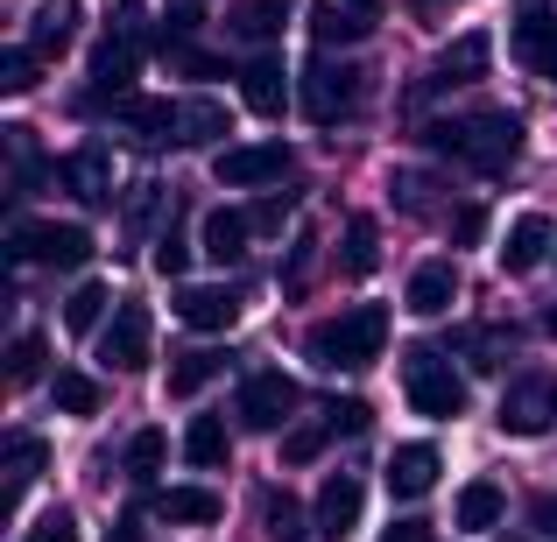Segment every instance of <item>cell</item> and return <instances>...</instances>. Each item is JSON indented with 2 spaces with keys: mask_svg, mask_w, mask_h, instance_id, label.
I'll use <instances>...</instances> for the list:
<instances>
[{
  "mask_svg": "<svg viewBox=\"0 0 557 542\" xmlns=\"http://www.w3.org/2000/svg\"><path fill=\"white\" fill-rule=\"evenodd\" d=\"M297 402H304V388L283 374V366H255V374L240 380V402H233V416L247 423V430H283L289 416H297Z\"/></svg>",
  "mask_w": 557,
  "mask_h": 542,
  "instance_id": "277c9868",
  "label": "cell"
},
{
  "mask_svg": "<svg viewBox=\"0 0 557 542\" xmlns=\"http://www.w3.org/2000/svg\"><path fill=\"white\" fill-rule=\"evenodd\" d=\"M550 247H557V226H550L544 212H522L516 226H508L502 268H508V275H530V268H544V261H550Z\"/></svg>",
  "mask_w": 557,
  "mask_h": 542,
  "instance_id": "9a60e30c",
  "label": "cell"
},
{
  "mask_svg": "<svg viewBox=\"0 0 557 542\" xmlns=\"http://www.w3.org/2000/svg\"><path fill=\"white\" fill-rule=\"evenodd\" d=\"M368 28H374V22H360V14L339 8V0H318V8H311V36H318V42H360Z\"/></svg>",
  "mask_w": 557,
  "mask_h": 542,
  "instance_id": "f1b7e54d",
  "label": "cell"
},
{
  "mask_svg": "<svg viewBox=\"0 0 557 542\" xmlns=\"http://www.w3.org/2000/svg\"><path fill=\"white\" fill-rule=\"evenodd\" d=\"M170 56H177V64L190 71V78H219V56H205V50H190V42H163Z\"/></svg>",
  "mask_w": 557,
  "mask_h": 542,
  "instance_id": "ee69618b",
  "label": "cell"
},
{
  "mask_svg": "<svg viewBox=\"0 0 557 542\" xmlns=\"http://www.w3.org/2000/svg\"><path fill=\"white\" fill-rule=\"evenodd\" d=\"M381 542H431V529H423V521H395V529L381 535Z\"/></svg>",
  "mask_w": 557,
  "mask_h": 542,
  "instance_id": "681fc988",
  "label": "cell"
},
{
  "mask_svg": "<svg viewBox=\"0 0 557 542\" xmlns=\"http://www.w3.org/2000/svg\"><path fill=\"white\" fill-rule=\"evenodd\" d=\"M177 317L190 331H233L240 297H233V289H177Z\"/></svg>",
  "mask_w": 557,
  "mask_h": 542,
  "instance_id": "ffe728a7",
  "label": "cell"
},
{
  "mask_svg": "<svg viewBox=\"0 0 557 542\" xmlns=\"http://www.w3.org/2000/svg\"><path fill=\"white\" fill-rule=\"evenodd\" d=\"M240 99H247V113H269V121H275V113L289 106V71H283V56H269V50L247 56V64H240Z\"/></svg>",
  "mask_w": 557,
  "mask_h": 542,
  "instance_id": "5bb4252c",
  "label": "cell"
},
{
  "mask_svg": "<svg viewBox=\"0 0 557 542\" xmlns=\"http://www.w3.org/2000/svg\"><path fill=\"white\" fill-rule=\"evenodd\" d=\"M325 430H332V437H339V430L360 437V430H368V402H332V408H325Z\"/></svg>",
  "mask_w": 557,
  "mask_h": 542,
  "instance_id": "b9f144b4",
  "label": "cell"
},
{
  "mask_svg": "<svg viewBox=\"0 0 557 542\" xmlns=\"http://www.w3.org/2000/svg\"><path fill=\"white\" fill-rule=\"evenodd\" d=\"M325 437H332L325 423H297V430L283 437V465H311L318 451H325Z\"/></svg>",
  "mask_w": 557,
  "mask_h": 542,
  "instance_id": "8d00e7d4",
  "label": "cell"
},
{
  "mask_svg": "<svg viewBox=\"0 0 557 542\" xmlns=\"http://www.w3.org/2000/svg\"><path fill=\"white\" fill-rule=\"evenodd\" d=\"M8 254L14 261H42V268H85V261H92V232L85 226H57V218H14L8 226Z\"/></svg>",
  "mask_w": 557,
  "mask_h": 542,
  "instance_id": "3957f363",
  "label": "cell"
},
{
  "mask_svg": "<svg viewBox=\"0 0 557 542\" xmlns=\"http://www.w3.org/2000/svg\"><path fill=\"white\" fill-rule=\"evenodd\" d=\"M431 487H437V451H431V444H395V458H388V493H395V501H423Z\"/></svg>",
  "mask_w": 557,
  "mask_h": 542,
  "instance_id": "d6986e66",
  "label": "cell"
},
{
  "mask_svg": "<svg viewBox=\"0 0 557 542\" xmlns=\"http://www.w3.org/2000/svg\"><path fill=\"white\" fill-rule=\"evenodd\" d=\"M423 149H431V155H459V163H466V121H431V127H423Z\"/></svg>",
  "mask_w": 557,
  "mask_h": 542,
  "instance_id": "f35d334b",
  "label": "cell"
},
{
  "mask_svg": "<svg viewBox=\"0 0 557 542\" xmlns=\"http://www.w3.org/2000/svg\"><path fill=\"white\" fill-rule=\"evenodd\" d=\"M22 542H78V521H71L64 507H50V515H42V521H36V529H28Z\"/></svg>",
  "mask_w": 557,
  "mask_h": 542,
  "instance_id": "60d3db41",
  "label": "cell"
},
{
  "mask_svg": "<svg viewBox=\"0 0 557 542\" xmlns=\"http://www.w3.org/2000/svg\"><path fill=\"white\" fill-rule=\"evenodd\" d=\"M550 416H557V374H522L502 394V430L508 437H544Z\"/></svg>",
  "mask_w": 557,
  "mask_h": 542,
  "instance_id": "ba28073f",
  "label": "cell"
},
{
  "mask_svg": "<svg viewBox=\"0 0 557 542\" xmlns=\"http://www.w3.org/2000/svg\"><path fill=\"white\" fill-rule=\"evenodd\" d=\"M36 374H42V331H22L8 345V388H28Z\"/></svg>",
  "mask_w": 557,
  "mask_h": 542,
  "instance_id": "e575fe53",
  "label": "cell"
},
{
  "mask_svg": "<svg viewBox=\"0 0 557 542\" xmlns=\"http://www.w3.org/2000/svg\"><path fill=\"white\" fill-rule=\"evenodd\" d=\"M487 64H494V36H487V28H466L459 42L437 50L431 85H473V78H487Z\"/></svg>",
  "mask_w": 557,
  "mask_h": 542,
  "instance_id": "4fadbf2b",
  "label": "cell"
},
{
  "mask_svg": "<svg viewBox=\"0 0 557 542\" xmlns=\"http://www.w3.org/2000/svg\"><path fill=\"white\" fill-rule=\"evenodd\" d=\"M403 380H409V408L431 423H451L466 416V380L451 374V360H437L431 345H409L403 353Z\"/></svg>",
  "mask_w": 557,
  "mask_h": 542,
  "instance_id": "7a4b0ae2",
  "label": "cell"
},
{
  "mask_svg": "<svg viewBox=\"0 0 557 542\" xmlns=\"http://www.w3.org/2000/svg\"><path fill=\"white\" fill-rule=\"evenodd\" d=\"M50 394H57V408H64V416H99V380L92 374H57Z\"/></svg>",
  "mask_w": 557,
  "mask_h": 542,
  "instance_id": "d6a6232c",
  "label": "cell"
},
{
  "mask_svg": "<svg viewBox=\"0 0 557 542\" xmlns=\"http://www.w3.org/2000/svg\"><path fill=\"white\" fill-rule=\"evenodd\" d=\"M530 521H536V535H557V493H536V501H530Z\"/></svg>",
  "mask_w": 557,
  "mask_h": 542,
  "instance_id": "7dc6e473",
  "label": "cell"
},
{
  "mask_svg": "<svg viewBox=\"0 0 557 542\" xmlns=\"http://www.w3.org/2000/svg\"><path fill=\"white\" fill-rule=\"evenodd\" d=\"M409 311L417 317H445L451 303H459V268H451V261H423L417 275H409Z\"/></svg>",
  "mask_w": 557,
  "mask_h": 542,
  "instance_id": "ac0fdd59",
  "label": "cell"
},
{
  "mask_svg": "<svg viewBox=\"0 0 557 542\" xmlns=\"http://www.w3.org/2000/svg\"><path fill=\"white\" fill-rule=\"evenodd\" d=\"M480 232H487V212H480V204H459V212H451V240H459V247H473Z\"/></svg>",
  "mask_w": 557,
  "mask_h": 542,
  "instance_id": "7bdbcfd3",
  "label": "cell"
},
{
  "mask_svg": "<svg viewBox=\"0 0 557 542\" xmlns=\"http://www.w3.org/2000/svg\"><path fill=\"white\" fill-rule=\"evenodd\" d=\"M261 521H269L275 542H297L304 535V515H297V501H289V493H269V501H261Z\"/></svg>",
  "mask_w": 557,
  "mask_h": 542,
  "instance_id": "d590c367",
  "label": "cell"
},
{
  "mask_svg": "<svg viewBox=\"0 0 557 542\" xmlns=\"http://www.w3.org/2000/svg\"><path fill=\"white\" fill-rule=\"evenodd\" d=\"M163 458H170L163 430H135V437H127V479H156V472H163Z\"/></svg>",
  "mask_w": 557,
  "mask_h": 542,
  "instance_id": "836d02e7",
  "label": "cell"
},
{
  "mask_svg": "<svg viewBox=\"0 0 557 542\" xmlns=\"http://www.w3.org/2000/svg\"><path fill=\"white\" fill-rule=\"evenodd\" d=\"M42 458H50V444H42V437H14V444H8V515L22 507V493L36 487Z\"/></svg>",
  "mask_w": 557,
  "mask_h": 542,
  "instance_id": "83f0119b",
  "label": "cell"
},
{
  "mask_svg": "<svg viewBox=\"0 0 557 542\" xmlns=\"http://www.w3.org/2000/svg\"><path fill=\"white\" fill-rule=\"evenodd\" d=\"M381 345H388V311H381V303H354V311H339V317H325V325H311L304 353L339 374V366H374Z\"/></svg>",
  "mask_w": 557,
  "mask_h": 542,
  "instance_id": "6da1fadb",
  "label": "cell"
},
{
  "mask_svg": "<svg viewBox=\"0 0 557 542\" xmlns=\"http://www.w3.org/2000/svg\"><path fill=\"white\" fill-rule=\"evenodd\" d=\"M219 374H226V353H212V345H190V353L170 360L163 394H170V402H190V394H198L205 380H219Z\"/></svg>",
  "mask_w": 557,
  "mask_h": 542,
  "instance_id": "44dd1931",
  "label": "cell"
},
{
  "mask_svg": "<svg viewBox=\"0 0 557 542\" xmlns=\"http://www.w3.org/2000/svg\"><path fill=\"white\" fill-rule=\"evenodd\" d=\"M156 515L205 529V521H219V493H205V487H163V493H156Z\"/></svg>",
  "mask_w": 557,
  "mask_h": 542,
  "instance_id": "4316f807",
  "label": "cell"
},
{
  "mask_svg": "<svg viewBox=\"0 0 557 542\" xmlns=\"http://www.w3.org/2000/svg\"><path fill=\"white\" fill-rule=\"evenodd\" d=\"M107 282H78L71 289V303H64V331H99V317H107Z\"/></svg>",
  "mask_w": 557,
  "mask_h": 542,
  "instance_id": "4dcf8cb0",
  "label": "cell"
},
{
  "mask_svg": "<svg viewBox=\"0 0 557 542\" xmlns=\"http://www.w3.org/2000/svg\"><path fill=\"white\" fill-rule=\"evenodd\" d=\"M121 121H127V135H135L141 149H156V141L177 135V106H170V99H127Z\"/></svg>",
  "mask_w": 557,
  "mask_h": 542,
  "instance_id": "cb8c5ba5",
  "label": "cell"
},
{
  "mask_svg": "<svg viewBox=\"0 0 557 542\" xmlns=\"http://www.w3.org/2000/svg\"><path fill=\"white\" fill-rule=\"evenodd\" d=\"M149 339H156V317L141 311V303H121L113 325L99 331V360H107L113 374H135V366H149Z\"/></svg>",
  "mask_w": 557,
  "mask_h": 542,
  "instance_id": "9c48e42d",
  "label": "cell"
},
{
  "mask_svg": "<svg viewBox=\"0 0 557 542\" xmlns=\"http://www.w3.org/2000/svg\"><path fill=\"white\" fill-rule=\"evenodd\" d=\"M374 261H381V232H374V218H354V226H346V254H339V268H346V275H374Z\"/></svg>",
  "mask_w": 557,
  "mask_h": 542,
  "instance_id": "1f68e13d",
  "label": "cell"
},
{
  "mask_svg": "<svg viewBox=\"0 0 557 542\" xmlns=\"http://www.w3.org/2000/svg\"><path fill=\"white\" fill-rule=\"evenodd\" d=\"M544 331H550V339H557V303H550V311H544Z\"/></svg>",
  "mask_w": 557,
  "mask_h": 542,
  "instance_id": "f5cc1de1",
  "label": "cell"
},
{
  "mask_svg": "<svg viewBox=\"0 0 557 542\" xmlns=\"http://www.w3.org/2000/svg\"><path fill=\"white\" fill-rule=\"evenodd\" d=\"M184 268H190V247H184V232H177V226H163V232H156V275H170V282H177Z\"/></svg>",
  "mask_w": 557,
  "mask_h": 542,
  "instance_id": "74e56055",
  "label": "cell"
},
{
  "mask_svg": "<svg viewBox=\"0 0 557 542\" xmlns=\"http://www.w3.org/2000/svg\"><path fill=\"white\" fill-rule=\"evenodd\" d=\"M219 135H233V121H226L219 99H184V106H177V141L205 149V141H219Z\"/></svg>",
  "mask_w": 557,
  "mask_h": 542,
  "instance_id": "484cf974",
  "label": "cell"
},
{
  "mask_svg": "<svg viewBox=\"0 0 557 542\" xmlns=\"http://www.w3.org/2000/svg\"><path fill=\"white\" fill-rule=\"evenodd\" d=\"M502 515H508V493L494 487V479H473V487H459V507H451V521H459V529L487 535V529H502Z\"/></svg>",
  "mask_w": 557,
  "mask_h": 542,
  "instance_id": "7402d4cb",
  "label": "cell"
},
{
  "mask_svg": "<svg viewBox=\"0 0 557 542\" xmlns=\"http://www.w3.org/2000/svg\"><path fill=\"white\" fill-rule=\"evenodd\" d=\"M107 542H149V529H141V515H121V521L107 529Z\"/></svg>",
  "mask_w": 557,
  "mask_h": 542,
  "instance_id": "c3c4849f",
  "label": "cell"
},
{
  "mask_svg": "<svg viewBox=\"0 0 557 542\" xmlns=\"http://www.w3.org/2000/svg\"><path fill=\"white\" fill-rule=\"evenodd\" d=\"M184 458L198 465V472L226 465V458H233V437H226V423H219V416H190V430H184Z\"/></svg>",
  "mask_w": 557,
  "mask_h": 542,
  "instance_id": "d4e9b609",
  "label": "cell"
},
{
  "mask_svg": "<svg viewBox=\"0 0 557 542\" xmlns=\"http://www.w3.org/2000/svg\"><path fill=\"white\" fill-rule=\"evenodd\" d=\"M198 14H205V0H170V36L163 42H184V28H198Z\"/></svg>",
  "mask_w": 557,
  "mask_h": 542,
  "instance_id": "f6af8a7d",
  "label": "cell"
},
{
  "mask_svg": "<svg viewBox=\"0 0 557 542\" xmlns=\"http://www.w3.org/2000/svg\"><path fill=\"white\" fill-rule=\"evenodd\" d=\"M28 85H36V56L8 50V56H0V92H28Z\"/></svg>",
  "mask_w": 557,
  "mask_h": 542,
  "instance_id": "ab89813d",
  "label": "cell"
},
{
  "mask_svg": "<svg viewBox=\"0 0 557 542\" xmlns=\"http://www.w3.org/2000/svg\"><path fill=\"white\" fill-rule=\"evenodd\" d=\"M516 155H522V113L487 106V113H473V121H466V163H473V169L502 177Z\"/></svg>",
  "mask_w": 557,
  "mask_h": 542,
  "instance_id": "5b68a950",
  "label": "cell"
},
{
  "mask_svg": "<svg viewBox=\"0 0 557 542\" xmlns=\"http://www.w3.org/2000/svg\"><path fill=\"white\" fill-rule=\"evenodd\" d=\"M233 36L240 42H275L283 36V0H247V8H233Z\"/></svg>",
  "mask_w": 557,
  "mask_h": 542,
  "instance_id": "f546056e",
  "label": "cell"
},
{
  "mask_svg": "<svg viewBox=\"0 0 557 542\" xmlns=\"http://www.w3.org/2000/svg\"><path fill=\"white\" fill-rule=\"evenodd\" d=\"M409 8H417V14H437V8H451V0H409Z\"/></svg>",
  "mask_w": 557,
  "mask_h": 542,
  "instance_id": "816d5d0a",
  "label": "cell"
},
{
  "mask_svg": "<svg viewBox=\"0 0 557 542\" xmlns=\"http://www.w3.org/2000/svg\"><path fill=\"white\" fill-rule=\"evenodd\" d=\"M516 56L536 71V78L557 85V14L544 0H522V22H516Z\"/></svg>",
  "mask_w": 557,
  "mask_h": 542,
  "instance_id": "7c38bea8",
  "label": "cell"
},
{
  "mask_svg": "<svg viewBox=\"0 0 557 542\" xmlns=\"http://www.w3.org/2000/svg\"><path fill=\"white\" fill-rule=\"evenodd\" d=\"M346 8H354V14H360V22H374V14H381V8H388V0H346Z\"/></svg>",
  "mask_w": 557,
  "mask_h": 542,
  "instance_id": "f907efd6",
  "label": "cell"
},
{
  "mask_svg": "<svg viewBox=\"0 0 557 542\" xmlns=\"http://www.w3.org/2000/svg\"><path fill=\"white\" fill-rule=\"evenodd\" d=\"M360 507H368V487H360L354 472H332L325 487H318V515H311V529L325 535V542H346L360 529Z\"/></svg>",
  "mask_w": 557,
  "mask_h": 542,
  "instance_id": "8fae6325",
  "label": "cell"
},
{
  "mask_svg": "<svg viewBox=\"0 0 557 542\" xmlns=\"http://www.w3.org/2000/svg\"><path fill=\"white\" fill-rule=\"evenodd\" d=\"M289 163L297 155L283 149V141H240V149H219L212 155V177L226 190H261V184H283Z\"/></svg>",
  "mask_w": 557,
  "mask_h": 542,
  "instance_id": "8992f818",
  "label": "cell"
},
{
  "mask_svg": "<svg viewBox=\"0 0 557 542\" xmlns=\"http://www.w3.org/2000/svg\"><path fill=\"white\" fill-rule=\"evenodd\" d=\"M289 212H297V198H289V190H283V198H261V204H255V212H247V218H255V226H283Z\"/></svg>",
  "mask_w": 557,
  "mask_h": 542,
  "instance_id": "bcb514c9",
  "label": "cell"
},
{
  "mask_svg": "<svg viewBox=\"0 0 557 542\" xmlns=\"http://www.w3.org/2000/svg\"><path fill=\"white\" fill-rule=\"evenodd\" d=\"M247 232H255V218L233 212V204H219V212H205L198 240H205V254H212V261H240L247 254Z\"/></svg>",
  "mask_w": 557,
  "mask_h": 542,
  "instance_id": "603a6c76",
  "label": "cell"
},
{
  "mask_svg": "<svg viewBox=\"0 0 557 542\" xmlns=\"http://www.w3.org/2000/svg\"><path fill=\"white\" fill-rule=\"evenodd\" d=\"M71 42H78V0H42L36 22H28V56L50 64V56H64Z\"/></svg>",
  "mask_w": 557,
  "mask_h": 542,
  "instance_id": "2e32d148",
  "label": "cell"
},
{
  "mask_svg": "<svg viewBox=\"0 0 557 542\" xmlns=\"http://www.w3.org/2000/svg\"><path fill=\"white\" fill-rule=\"evenodd\" d=\"M135 71H141V50H127V42H99L92 50V85H85V106H127L135 99Z\"/></svg>",
  "mask_w": 557,
  "mask_h": 542,
  "instance_id": "30bf717a",
  "label": "cell"
},
{
  "mask_svg": "<svg viewBox=\"0 0 557 542\" xmlns=\"http://www.w3.org/2000/svg\"><path fill=\"white\" fill-rule=\"evenodd\" d=\"M57 177L78 190L85 204H113V163H107V149H99V141H85L78 155H64V163H57Z\"/></svg>",
  "mask_w": 557,
  "mask_h": 542,
  "instance_id": "e0dca14e",
  "label": "cell"
},
{
  "mask_svg": "<svg viewBox=\"0 0 557 542\" xmlns=\"http://www.w3.org/2000/svg\"><path fill=\"white\" fill-rule=\"evenodd\" d=\"M354 99H360V71L332 64V56H311V64H304V113H311L318 127L346 121V113H354Z\"/></svg>",
  "mask_w": 557,
  "mask_h": 542,
  "instance_id": "52a82bcc",
  "label": "cell"
}]
</instances>
